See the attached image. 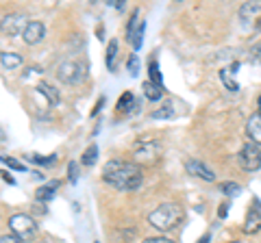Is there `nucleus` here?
<instances>
[{
	"label": "nucleus",
	"mask_w": 261,
	"mask_h": 243,
	"mask_svg": "<svg viewBox=\"0 0 261 243\" xmlns=\"http://www.w3.org/2000/svg\"><path fill=\"white\" fill-rule=\"evenodd\" d=\"M102 180L118 191H135L140 189L144 174L137 163H126V161L113 159L102 167Z\"/></svg>",
	"instance_id": "f257e3e1"
},
{
	"label": "nucleus",
	"mask_w": 261,
	"mask_h": 243,
	"mask_svg": "<svg viewBox=\"0 0 261 243\" xmlns=\"http://www.w3.org/2000/svg\"><path fill=\"white\" fill-rule=\"evenodd\" d=\"M148 222L152 228L157 230H174L178 224L183 222V208L176 204V202H166V204H159L157 208L148 215Z\"/></svg>",
	"instance_id": "f03ea898"
},
{
	"label": "nucleus",
	"mask_w": 261,
	"mask_h": 243,
	"mask_svg": "<svg viewBox=\"0 0 261 243\" xmlns=\"http://www.w3.org/2000/svg\"><path fill=\"white\" fill-rule=\"evenodd\" d=\"M57 76H59L61 83H68V85L83 83L87 76V66L83 61H63L57 68Z\"/></svg>",
	"instance_id": "7ed1b4c3"
},
{
	"label": "nucleus",
	"mask_w": 261,
	"mask_h": 243,
	"mask_svg": "<svg viewBox=\"0 0 261 243\" xmlns=\"http://www.w3.org/2000/svg\"><path fill=\"white\" fill-rule=\"evenodd\" d=\"M9 228H11V234H15L18 239L29 241V239L35 237L37 224H35V220H33L31 215H27V213H18V215H13L11 220H9Z\"/></svg>",
	"instance_id": "20e7f679"
},
{
	"label": "nucleus",
	"mask_w": 261,
	"mask_h": 243,
	"mask_svg": "<svg viewBox=\"0 0 261 243\" xmlns=\"http://www.w3.org/2000/svg\"><path fill=\"white\" fill-rule=\"evenodd\" d=\"M238 163H240L242 169H246V172H257V169L261 167V148L255 145L252 141L244 143V148L238 155Z\"/></svg>",
	"instance_id": "39448f33"
},
{
	"label": "nucleus",
	"mask_w": 261,
	"mask_h": 243,
	"mask_svg": "<svg viewBox=\"0 0 261 243\" xmlns=\"http://www.w3.org/2000/svg\"><path fill=\"white\" fill-rule=\"evenodd\" d=\"M240 20L248 31H261V0L259 3H244L240 7Z\"/></svg>",
	"instance_id": "423d86ee"
},
{
	"label": "nucleus",
	"mask_w": 261,
	"mask_h": 243,
	"mask_svg": "<svg viewBox=\"0 0 261 243\" xmlns=\"http://www.w3.org/2000/svg\"><path fill=\"white\" fill-rule=\"evenodd\" d=\"M133 157L137 163H157V159L161 157V145L159 141H137Z\"/></svg>",
	"instance_id": "0eeeda50"
},
{
	"label": "nucleus",
	"mask_w": 261,
	"mask_h": 243,
	"mask_svg": "<svg viewBox=\"0 0 261 243\" xmlns=\"http://www.w3.org/2000/svg\"><path fill=\"white\" fill-rule=\"evenodd\" d=\"M144 31H146V22L140 20V11H133V18H130L128 26H126V39L128 44L133 46V50H140L142 42H144Z\"/></svg>",
	"instance_id": "6e6552de"
},
{
	"label": "nucleus",
	"mask_w": 261,
	"mask_h": 243,
	"mask_svg": "<svg viewBox=\"0 0 261 243\" xmlns=\"http://www.w3.org/2000/svg\"><path fill=\"white\" fill-rule=\"evenodd\" d=\"M27 18H24L22 13H9L5 15L3 20H0V31H3L5 35L9 37H18L24 33V28H27Z\"/></svg>",
	"instance_id": "1a4fd4ad"
},
{
	"label": "nucleus",
	"mask_w": 261,
	"mask_h": 243,
	"mask_svg": "<svg viewBox=\"0 0 261 243\" xmlns=\"http://www.w3.org/2000/svg\"><path fill=\"white\" fill-rule=\"evenodd\" d=\"M44 37H46V26L37 20L29 22L27 28H24V33H22L24 44H29V46H37L39 42H44Z\"/></svg>",
	"instance_id": "9d476101"
},
{
	"label": "nucleus",
	"mask_w": 261,
	"mask_h": 243,
	"mask_svg": "<svg viewBox=\"0 0 261 243\" xmlns=\"http://www.w3.org/2000/svg\"><path fill=\"white\" fill-rule=\"evenodd\" d=\"M261 228V202L252 200V204L246 213V220H244V232L246 234H255Z\"/></svg>",
	"instance_id": "9b49d317"
},
{
	"label": "nucleus",
	"mask_w": 261,
	"mask_h": 243,
	"mask_svg": "<svg viewBox=\"0 0 261 243\" xmlns=\"http://www.w3.org/2000/svg\"><path fill=\"white\" fill-rule=\"evenodd\" d=\"M185 169H187V174H190V176L200 178V180H205V183H214L216 180V174L211 172L205 163H200L198 159H190V161H187Z\"/></svg>",
	"instance_id": "f8f14e48"
},
{
	"label": "nucleus",
	"mask_w": 261,
	"mask_h": 243,
	"mask_svg": "<svg viewBox=\"0 0 261 243\" xmlns=\"http://www.w3.org/2000/svg\"><path fill=\"white\" fill-rule=\"evenodd\" d=\"M246 135L248 139L261 148V113H252L246 122Z\"/></svg>",
	"instance_id": "ddd939ff"
},
{
	"label": "nucleus",
	"mask_w": 261,
	"mask_h": 243,
	"mask_svg": "<svg viewBox=\"0 0 261 243\" xmlns=\"http://www.w3.org/2000/svg\"><path fill=\"white\" fill-rule=\"evenodd\" d=\"M37 92L42 94V96H46V100L50 102L53 107H57V104H59V100H61L59 92H57L53 85H48V83H39V85H37Z\"/></svg>",
	"instance_id": "4468645a"
},
{
	"label": "nucleus",
	"mask_w": 261,
	"mask_h": 243,
	"mask_svg": "<svg viewBox=\"0 0 261 243\" xmlns=\"http://www.w3.org/2000/svg\"><path fill=\"white\" fill-rule=\"evenodd\" d=\"M0 63H3V68H7V70H15V68L22 66L24 59L15 52H3L0 54Z\"/></svg>",
	"instance_id": "2eb2a0df"
},
{
	"label": "nucleus",
	"mask_w": 261,
	"mask_h": 243,
	"mask_svg": "<svg viewBox=\"0 0 261 243\" xmlns=\"http://www.w3.org/2000/svg\"><path fill=\"white\" fill-rule=\"evenodd\" d=\"M142 89H144V96H146V98H148V100H152V102L161 100V96H163V87H159V85L150 83V80H144Z\"/></svg>",
	"instance_id": "dca6fc26"
},
{
	"label": "nucleus",
	"mask_w": 261,
	"mask_h": 243,
	"mask_svg": "<svg viewBox=\"0 0 261 243\" xmlns=\"http://www.w3.org/2000/svg\"><path fill=\"white\" fill-rule=\"evenodd\" d=\"M57 187H59V183H50V185H44V187H39V189L35 191V200H37V202H48V200H53Z\"/></svg>",
	"instance_id": "f3484780"
},
{
	"label": "nucleus",
	"mask_w": 261,
	"mask_h": 243,
	"mask_svg": "<svg viewBox=\"0 0 261 243\" xmlns=\"http://www.w3.org/2000/svg\"><path fill=\"white\" fill-rule=\"evenodd\" d=\"M235 72L231 68H224V70H220V80L224 83V87L228 89V92H238L240 85H238V80H235Z\"/></svg>",
	"instance_id": "a211bd4d"
},
{
	"label": "nucleus",
	"mask_w": 261,
	"mask_h": 243,
	"mask_svg": "<svg viewBox=\"0 0 261 243\" xmlns=\"http://www.w3.org/2000/svg\"><path fill=\"white\" fill-rule=\"evenodd\" d=\"M133 102H135V96L130 94V92H124V94L120 96V100H118L116 107H118L120 113H128L130 111V104H133Z\"/></svg>",
	"instance_id": "6ab92c4d"
},
{
	"label": "nucleus",
	"mask_w": 261,
	"mask_h": 243,
	"mask_svg": "<svg viewBox=\"0 0 261 243\" xmlns=\"http://www.w3.org/2000/svg\"><path fill=\"white\" fill-rule=\"evenodd\" d=\"M96 159H98V145L92 143V145H89V148L83 152V155H81V163H83V165H94Z\"/></svg>",
	"instance_id": "aec40b11"
},
{
	"label": "nucleus",
	"mask_w": 261,
	"mask_h": 243,
	"mask_svg": "<svg viewBox=\"0 0 261 243\" xmlns=\"http://www.w3.org/2000/svg\"><path fill=\"white\" fill-rule=\"evenodd\" d=\"M0 163L7 165L9 169H13V172H27V165L20 163V161H18V159H13V157L3 155V157H0Z\"/></svg>",
	"instance_id": "412c9836"
},
{
	"label": "nucleus",
	"mask_w": 261,
	"mask_h": 243,
	"mask_svg": "<svg viewBox=\"0 0 261 243\" xmlns=\"http://www.w3.org/2000/svg\"><path fill=\"white\" fill-rule=\"evenodd\" d=\"M218 189H220V193H224V196H240L242 185H238V183H220Z\"/></svg>",
	"instance_id": "4be33fe9"
},
{
	"label": "nucleus",
	"mask_w": 261,
	"mask_h": 243,
	"mask_svg": "<svg viewBox=\"0 0 261 243\" xmlns=\"http://www.w3.org/2000/svg\"><path fill=\"white\" fill-rule=\"evenodd\" d=\"M148 76H150V78H148L150 83L163 87V85H161V72H159V63H157V59H152V61L148 63Z\"/></svg>",
	"instance_id": "5701e85b"
},
{
	"label": "nucleus",
	"mask_w": 261,
	"mask_h": 243,
	"mask_svg": "<svg viewBox=\"0 0 261 243\" xmlns=\"http://www.w3.org/2000/svg\"><path fill=\"white\" fill-rule=\"evenodd\" d=\"M116 54H118V42L111 39L109 46H107V68L111 72H113V68H116Z\"/></svg>",
	"instance_id": "b1692460"
},
{
	"label": "nucleus",
	"mask_w": 261,
	"mask_h": 243,
	"mask_svg": "<svg viewBox=\"0 0 261 243\" xmlns=\"http://www.w3.org/2000/svg\"><path fill=\"white\" fill-rule=\"evenodd\" d=\"M150 117H154V119H161V117H174L172 104H161L159 109H154V111L150 113Z\"/></svg>",
	"instance_id": "393cba45"
},
{
	"label": "nucleus",
	"mask_w": 261,
	"mask_h": 243,
	"mask_svg": "<svg viewBox=\"0 0 261 243\" xmlns=\"http://www.w3.org/2000/svg\"><path fill=\"white\" fill-rule=\"evenodd\" d=\"M33 163H37V165H44V167H50L57 163V155H48V157H42V155H33L31 157Z\"/></svg>",
	"instance_id": "a878e982"
},
{
	"label": "nucleus",
	"mask_w": 261,
	"mask_h": 243,
	"mask_svg": "<svg viewBox=\"0 0 261 243\" xmlns=\"http://www.w3.org/2000/svg\"><path fill=\"white\" fill-rule=\"evenodd\" d=\"M126 68H128V74H130V76H137V74H140V59H137V54H130V56H128Z\"/></svg>",
	"instance_id": "bb28decb"
},
{
	"label": "nucleus",
	"mask_w": 261,
	"mask_h": 243,
	"mask_svg": "<svg viewBox=\"0 0 261 243\" xmlns=\"http://www.w3.org/2000/svg\"><path fill=\"white\" fill-rule=\"evenodd\" d=\"M68 180H70V185H76V180H79V163L76 161H70L68 163Z\"/></svg>",
	"instance_id": "cd10ccee"
},
{
	"label": "nucleus",
	"mask_w": 261,
	"mask_h": 243,
	"mask_svg": "<svg viewBox=\"0 0 261 243\" xmlns=\"http://www.w3.org/2000/svg\"><path fill=\"white\" fill-rule=\"evenodd\" d=\"M0 243H22V239H18L15 234H3V237H0Z\"/></svg>",
	"instance_id": "c85d7f7f"
},
{
	"label": "nucleus",
	"mask_w": 261,
	"mask_h": 243,
	"mask_svg": "<svg viewBox=\"0 0 261 243\" xmlns=\"http://www.w3.org/2000/svg\"><path fill=\"white\" fill-rule=\"evenodd\" d=\"M144 243H174L172 239H166V237H150V239H146Z\"/></svg>",
	"instance_id": "c756f323"
},
{
	"label": "nucleus",
	"mask_w": 261,
	"mask_h": 243,
	"mask_svg": "<svg viewBox=\"0 0 261 243\" xmlns=\"http://www.w3.org/2000/svg\"><path fill=\"white\" fill-rule=\"evenodd\" d=\"M250 59H252V61H259V63H261V44L252 48V54H250Z\"/></svg>",
	"instance_id": "7c9ffc66"
},
{
	"label": "nucleus",
	"mask_w": 261,
	"mask_h": 243,
	"mask_svg": "<svg viewBox=\"0 0 261 243\" xmlns=\"http://www.w3.org/2000/svg\"><path fill=\"white\" fill-rule=\"evenodd\" d=\"M0 176H3V180L5 183H9V185H15V178L9 174V172H0Z\"/></svg>",
	"instance_id": "2f4dec72"
},
{
	"label": "nucleus",
	"mask_w": 261,
	"mask_h": 243,
	"mask_svg": "<svg viewBox=\"0 0 261 243\" xmlns=\"http://www.w3.org/2000/svg\"><path fill=\"white\" fill-rule=\"evenodd\" d=\"M226 210H228V204L224 202V204L220 206V213H218V217H220V220H224V217H226Z\"/></svg>",
	"instance_id": "473e14b6"
},
{
	"label": "nucleus",
	"mask_w": 261,
	"mask_h": 243,
	"mask_svg": "<svg viewBox=\"0 0 261 243\" xmlns=\"http://www.w3.org/2000/svg\"><path fill=\"white\" fill-rule=\"evenodd\" d=\"M102 104H105V98H102V96H100V100H98V104H96V107H94V111H92V117L96 115V113H98V111H100V109H102Z\"/></svg>",
	"instance_id": "72a5a7b5"
},
{
	"label": "nucleus",
	"mask_w": 261,
	"mask_h": 243,
	"mask_svg": "<svg viewBox=\"0 0 261 243\" xmlns=\"http://www.w3.org/2000/svg\"><path fill=\"white\" fill-rule=\"evenodd\" d=\"M209 241H211V234L207 232V234H202V239H200L198 243H209Z\"/></svg>",
	"instance_id": "f704fd0d"
},
{
	"label": "nucleus",
	"mask_w": 261,
	"mask_h": 243,
	"mask_svg": "<svg viewBox=\"0 0 261 243\" xmlns=\"http://www.w3.org/2000/svg\"><path fill=\"white\" fill-rule=\"evenodd\" d=\"M257 104H259V113H261V96H259V102Z\"/></svg>",
	"instance_id": "c9c22d12"
},
{
	"label": "nucleus",
	"mask_w": 261,
	"mask_h": 243,
	"mask_svg": "<svg viewBox=\"0 0 261 243\" xmlns=\"http://www.w3.org/2000/svg\"><path fill=\"white\" fill-rule=\"evenodd\" d=\"M0 139H5V135H3V131H0Z\"/></svg>",
	"instance_id": "e433bc0d"
}]
</instances>
